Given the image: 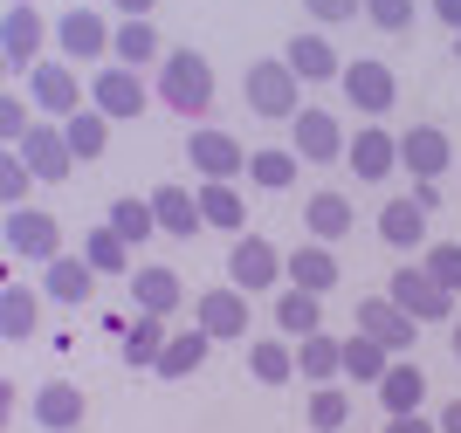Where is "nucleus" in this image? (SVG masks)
<instances>
[{"label":"nucleus","mask_w":461,"mask_h":433,"mask_svg":"<svg viewBox=\"0 0 461 433\" xmlns=\"http://www.w3.org/2000/svg\"><path fill=\"white\" fill-rule=\"evenodd\" d=\"M158 104L179 117H200L213 104V62L193 56V49H166V62H158Z\"/></svg>","instance_id":"nucleus-1"},{"label":"nucleus","mask_w":461,"mask_h":433,"mask_svg":"<svg viewBox=\"0 0 461 433\" xmlns=\"http://www.w3.org/2000/svg\"><path fill=\"white\" fill-rule=\"evenodd\" d=\"M241 96H249V111H255V117H296V111H303V76L289 69L283 56L249 62V76H241Z\"/></svg>","instance_id":"nucleus-2"},{"label":"nucleus","mask_w":461,"mask_h":433,"mask_svg":"<svg viewBox=\"0 0 461 433\" xmlns=\"http://www.w3.org/2000/svg\"><path fill=\"white\" fill-rule=\"evenodd\" d=\"M0 241H7V255L14 262H56L62 255V221L41 207H7V221H0Z\"/></svg>","instance_id":"nucleus-3"},{"label":"nucleus","mask_w":461,"mask_h":433,"mask_svg":"<svg viewBox=\"0 0 461 433\" xmlns=\"http://www.w3.org/2000/svg\"><path fill=\"white\" fill-rule=\"evenodd\" d=\"M338 90H345V104L351 111H366L372 124H379L393 104H400V76L385 69V62H372V56H358V62H345V76H338Z\"/></svg>","instance_id":"nucleus-4"},{"label":"nucleus","mask_w":461,"mask_h":433,"mask_svg":"<svg viewBox=\"0 0 461 433\" xmlns=\"http://www.w3.org/2000/svg\"><path fill=\"white\" fill-rule=\"evenodd\" d=\"M385 296L400 302V310H406L413 323H455V289H441V283H434V275H427L420 262H413V268H400V275L385 283Z\"/></svg>","instance_id":"nucleus-5"},{"label":"nucleus","mask_w":461,"mask_h":433,"mask_svg":"<svg viewBox=\"0 0 461 433\" xmlns=\"http://www.w3.org/2000/svg\"><path fill=\"white\" fill-rule=\"evenodd\" d=\"M186 166L200 172V179H241L249 172V151H241V138H228V131H213V124H193V138H186Z\"/></svg>","instance_id":"nucleus-6"},{"label":"nucleus","mask_w":461,"mask_h":433,"mask_svg":"<svg viewBox=\"0 0 461 433\" xmlns=\"http://www.w3.org/2000/svg\"><path fill=\"white\" fill-rule=\"evenodd\" d=\"M193 323H200L213 344L221 338H249V289H234V283L200 289V296H193Z\"/></svg>","instance_id":"nucleus-7"},{"label":"nucleus","mask_w":461,"mask_h":433,"mask_svg":"<svg viewBox=\"0 0 461 433\" xmlns=\"http://www.w3.org/2000/svg\"><path fill=\"white\" fill-rule=\"evenodd\" d=\"M228 275H234V289H269V283H283V248L276 241H262V234H234V248H228Z\"/></svg>","instance_id":"nucleus-8"},{"label":"nucleus","mask_w":461,"mask_h":433,"mask_svg":"<svg viewBox=\"0 0 461 433\" xmlns=\"http://www.w3.org/2000/svg\"><path fill=\"white\" fill-rule=\"evenodd\" d=\"M351 330L379 338L393 358H406V351H413V338H420V330H413V317H406L393 296H358V317H351Z\"/></svg>","instance_id":"nucleus-9"},{"label":"nucleus","mask_w":461,"mask_h":433,"mask_svg":"<svg viewBox=\"0 0 461 433\" xmlns=\"http://www.w3.org/2000/svg\"><path fill=\"white\" fill-rule=\"evenodd\" d=\"M41 41H49V21H41L28 0H14V7L0 14V62H7V69H35Z\"/></svg>","instance_id":"nucleus-10"},{"label":"nucleus","mask_w":461,"mask_h":433,"mask_svg":"<svg viewBox=\"0 0 461 433\" xmlns=\"http://www.w3.org/2000/svg\"><path fill=\"white\" fill-rule=\"evenodd\" d=\"M90 104L104 117H138L145 111V76L124 69V62H104V69L90 76Z\"/></svg>","instance_id":"nucleus-11"},{"label":"nucleus","mask_w":461,"mask_h":433,"mask_svg":"<svg viewBox=\"0 0 461 433\" xmlns=\"http://www.w3.org/2000/svg\"><path fill=\"white\" fill-rule=\"evenodd\" d=\"M345 145L351 138L330 111H296V158H303V166H338Z\"/></svg>","instance_id":"nucleus-12"},{"label":"nucleus","mask_w":461,"mask_h":433,"mask_svg":"<svg viewBox=\"0 0 461 433\" xmlns=\"http://www.w3.org/2000/svg\"><path fill=\"white\" fill-rule=\"evenodd\" d=\"M21 158L35 166V179H49V186H62L69 172H77V151H69V138H62V124H35V131L21 138Z\"/></svg>","instance_id":"nucleus-13"},{"label":"nucleus","mask_w":461,"mask_h":433,"mask_svg":"<svg viewBox=\"0 0 461 433\" xmlns=\"http://www.w3.org/2000/svg\"><path fill=\"white\" fill-rule=\"evenodd\" d=\"M28 96H35V111H56V117L83 111V83H77L69 62H35V69H28Z\"/></svg>","instance_id":"nucleus-14"},{"label":"nucleus","mask_w":461,"mask_h":433,"mask_svg":"<svg viewBox=\"0 0 461 433\" xmlns=\"http://www.w3.org/2000/svg\"><path fill=\"white\" fill-rule=\"evenodd\" d=\"M400 166L413 172V179H441V172L455 166L447 131H441V124H413V131H400Z\"/></svg>","instance_id":"nucleus-15"},{"label":"nucleus","mask_w":461,"mask_h":433,"mask_svg":"<svg viewBox=\"0 0 461 433\" xmlns=\"http://www.w3.org/2000/svg\"><path fill=\"white\" fill-rule=\"evenodd\" d=\"M283 275L289 289H310V296H324V289H338V255H330V241H303V248H289L283 255Z\"/></svg>","instance_id":"nucleus-16"},{"label":"nucleus","mask_w":461,"mask_h":433,"mask_svg":"<svg viewBox=\"0 0 461 433\" xmlns=\"http://www.w3.org/2000/svg\"><path fill=\"white\" fill-rule=\"evenodd\" d=\"M56 41H62V56H111V41H117V28L104 14H90V7H69V14L56 21Z\"/></svg>","instance_id":"nucleus-17"},{"label":"nucleus","mask_w":461,"mask_h":433,"mask_svg":"<svg viewBox=\"0 0 461 433\" xmlns=\"http://www.w3.org/2000/svg\"><path fill=\"white\" fill-rule=\"evenodd\" d=\"M28 413H35V427H49V433H77L90 406H83V385H69V378H49V385L35 392V406H28Z\"/></svg>","instance_id":"nucleus-18"},{"label":"nucleus","mask_w":461,"mask_h":433,"mask_svg":"<svg viewBox=\"0 0 461 433\" xmlns=\"http://www.w3.org/2000/svg\"><path fill=\"white\" fill-rule=\"evenodd\" d=\"M296 372H303L310 385H338V378H345V338H330V330L296 338Z\"/></svg>","instance_id":"nucleus-19"},{"label":"nucleus","mask_w":461,"mask_h":433,"mask_svg":"<svg viewBox=\"0 0 461 433\" xmlns=\"http://www.w3.org/2000/svg\"><path fill=\"white\" fill-rule=\"evenodd\" d=\"M345 158H351V172H358V179H385V172L400 166V138L385 131V124H366V131L345 145Z\"/></svg>","instance_id":"nucleus-20"},{"label":"nucleus","mask_w":461,"mask_h":433,"mask_svg":"<svg viewBox=\"0 0 461 433\" xmlns=\"http://www.w3.org/2000/svg\"><path fill=\"white\" fill-rule=\"evenodd\" d=\"M283 62L303 76V83H338V76H345V62H338V49H330L324 35H289Z\"/></svg>","instance_id":"nucleus-21"},{"label":"nucleus","mask_w":461,"mask_h":433,"mask_svg":"<svg viewBox=\"0 0 461 433\" xmlns=\"http://www.w3.org/2000/svg\"><path fill=\"white\" fill-rule=\"evenodd\" d=\"M131 296L145 317H173L179 302H186V283H179V268H138L131 275Z\"/></svg>","instance_id":"nucleus-22"},{"label":"nucleus","mask_w":461,"mask_h":433,"mask_svg":"<svg viewBox=\"0 0 461 433\" xmlns=\"http://www.w3.org/2000/svg\"><path fill=\"white\" fill-rule=\"evenodd\" d=\"M207 351H213V338L200 330V323H193V330H173V338H166V351H158V365H152V372H158V378H193L200 365H207Z\"/></svg>","instance_id":"nucleus-23"},{"label":"nucleus","mask_w":461,"mask_h":433,"mask_svg":"<svg viewBox=\"0 0 461 433\" xmlns=\"http://www.w3.org/2000/svg\"><path fill=\"white\" fill-rule=\"evenodd\" d=\"M152 213H158V234H173V241H193V227H207L200 221V193H186V186H158Z\"/></svg>","instance_id":"nucleus-24"},{"label":"nucleus","mask_w":461,"mask_h":433,"mask_svg":"<svg viewBox=\"0 0 461 433\" xmlns=\"http://www.w3.org/2000/svg\"><path fill=\"white\" fill-rule=\"evenodd\" d=\"M303 227H310V241H345L351 227H358V213H351V200H345V193H310Z\"/></svg>","instance_id":"nucleus-25"},{"label":"nucleus","mask_w":461,"mask_h":433,"mask_svg":"<svg viewBox=\"0 0 461 433\" xmlns=\"http://www.w3.org/2000/svg\"><path fill=\"white\" fill-rule=\"evenodd\" d=\"M35 323H41V296L28 283H7V289H0V338L28 344V338H35Z\"/></svg>","instance_id":"nucleus-26"},{"label":"nucleus","mask_w":461,"mask_h":433,"mask_svg":"<svg viewBox=\"0 0 461 433\" xmlns=\"http://www.w3.org/2000/svg\"><path fill=\"white\" fill-rule=\"evenodd\" d=\"M379 399H385V413H420V399H427V372L413 358H393L379 378Z\"/></svg>","instance_id":"nucleus-27"},{"label":"nucleus","mask_w":461,"mask_h":433,"mask_svg":"<svg viewBox=\"0 0 461 433\" xmlns=\"http://www.w3.org/2000/svg\"><path fill=\"white\" fill-rule=\"evenodd\" d=\"M111 56L124 62V69H145V62H166V41H158L152 14H145V21H117V41H111Z\"/></svg>","instance_id":"nucleus-28"},{"label":"nucleus","mask_w":461,"mask_h":433,"mask_svg":"<svg viewBox=\"0 0 461 433\" xmlns=\"http://www.w3.org/2000/svg\"><path fill=\"white\" fill-rule=\"evenodd\" d=\"M427 221H434V213H427L420 200H393V207L379 213V241L385 248H420L427 241Z\"/></svg>","instance_id":"nucleus-29"},{"label":"nucleus","mask_w":461,"mask_h":433,"mask_svg":"<svg viewBox=\"0 0 461 433\" xmlns=\"http://www.w3.org/2000/svg\"><path fill=\"white\" fill-rule=\"evenodd\" d=\"M83 262H90L96 275H131V241L104 221V227H90V234H83Z\"/></svg>","instance_id":"nucleus-30"},{"label":"nucleus","mask_w":461,"mask_h":433,"mask_svg":"<svg viewBox=\"0 0 461 433\" xmlns=\"http://www.w3.org/2000/svg\"><path fill=\"white\" fill-rule=\"evenodd\" d=\"M41 289H49L56 302H90L96 268L83 262V255H56V262H49V275H41Z\"/></svg>","instance_id":"nucleus-31"},{"label":"nucleus","mask_w":461,"mask_h":433,"mask_svg":"<svg viewBox=\"0 0 461 433\" xmlns=\"http://www.w3.org/2000/svg\"><path fill=\"white\" fill-rule=\"evenodd\" d=\"M166 338H173V330H166V317H145V310H138V323L124 330V344H117V351H124V365H131V372H152L158 351H166Z\"/></svg>","instance_id":"nucleus-32"},{"label":"nucleus","mask_w":461,"mask_h":433,"mask_svg":"<svg viewBox=\"0 0 461 433\" xmlns=\"http://www.w3.org/2000/svg\"><path fill=\"white\" fill-rule=\"evenodd\" d=\"M200 221L221 227V234H241V227H249V213H241V193H234L228 179H200Z\"/></svg>","instance_id":"nucleus-33"},{"label":"nucleus","mask_w":461,"mask_h":433,"mask_svg":"<svg viewBox=\"0 0 461 433\" xmlns=\"http://www.w3.org/2000/svg\"><path fill=\"white\" fill-rule=\"evenodd\" d=\"M62 138H69V151H77V166H83V158H104V145H111V117L90 104V111L62 117Z\"/></svg>","instance_id":"nucleus-34"},{"label":"nucleus","mask_w":461,"mask_h":433,"mask_svg":"<svg viewBox=\"0 0 461 433\" xmlns=\"http://www.w3.org/2000/svg\"><path fill=\"white\" fill-rule=\"evenodd\" d=\"M249 372L262 378V385H289V378H296V344L255 338V344H249Z\"/></svg>","instance_id":"nucleus-35"},{"label":"nucleus","mask_w":461,"mask_h":433,"mask_svg":"<svg viewBox=\"0 0 461 433\" xmlns=\"http://www.w3.org/2000/svg\"><path fill=\"white\" fill-rule=\"evenodd\" d=\"M324 296H310V289H283L276 296V330H289V338H310V330H324V310H317Z\"/></svg>","instance_id":"nucleus-36"},{"label":"nucleus","mask_w":461,"mask_h":433,"mask_svg":"<svg viewBox=\"0 0 461 433\" xmlns=\"http://www.w3.org/2000/svg\"><path fill=\"white\" fill-rule=\"evenodd\" d=\"M385 365H393V351H385L379 338H366V330H351V338H345V378H358V385H379Z\"/></svg>","instance_id":"nucleus-37"},{"label":"nucleus","mask_w":461,"mask_h":433,"mask_svg":"<svg viewBox=\"0 0 461 433\" xmlns=\"http://www.w3.org/2000/svg\"><path fill=\"white\" fill-rule=\"evenodd\" d=\"M351 419L345 385H310V433H338Z\"/></svg>","instance_id":"nucleus-38"},{"label":"nucleus","mask_w":461,"mask_h":433,"mask_svg":"<svg viewBox=\"0 0 461 433\" xmlns=\"http://www.w3.org/2000/svg\"><path fill=\"white\" fill-rule=\"evenodd\" d=\"M249 179L269 186V193L296 186V151H249Z\"/></svg>","instance_id":"nucleus-39"},{"label":"nucleus","mask_w":461,"mask_h":433,"mask_svg":"<svg viewBox=\"0 0 461 433\" xmlns=\"http://www.w3.org/2000/svg\"><path fill=\"white\" fill-rule=\"evenodd\" d=\"M111 227L124 241H145V234H158V213H152V200H111Z\"/></svg>","instance_id":"nucleus-40"},{"label":"nucleus","mask_w":461,"mask_h":433,"mask_svg":"<svg viewBox=\"0 0 461 433\" xmlns=\"http://www.w3.org/2000/svg\"><path fill=\"white\" fill-rule=\"evenodd\" d=\"M28 179H35V166H28L14 145H0V200H7V207H28Z\"/></svg>","instance_id":"nucleus-41"},{"label":"nucleus","mask_w":461,"mask_h":433,"mask_svg":"<svg viewBox=\"0 0 461 433\" xmlns=\"http://www.w3.org/2000/svg\"><path fill=\"white\" fill-rule=\"evenodd\" d=\"M420 268H427L441 289H455V296H461V241H434V248L420 255Z\"/></svg>","instance_id":"nucleus-42"},{"label":"nucleus","mask_w":461,"mask_h":433,"mask_svg":"<svg viewBox=\"0 0 461 433\" xmlns=\"http://www.w3.org/2000/svg\"><path fill=\"white\" fill-rule=\"evenodd\" d=\"M28 131H35V124H28V96H21V90H0V145H21Z\"/></svg>","instance_id":"nucleus-43"},{"label":"nucleus","mask_w":461,"mask_h":433,"mask_svg":"<svg viewBox=\"0 0 461 433\" xmlns=\"http://www.w3.org/2000/svg\"><path fill=\"white\" fill-rule=\"evenodd\" d=\"M366 14L379 21L385 35H406L413 28V0H366Z\"/></svg>","instance_id":"nucleus-44"},{"label":"nucleus","mask_w":461,"mask_h":433,"mask_svg":"<svg viewBox=\"0 0 461 433\" xmlns=\"http://www.w3.org/2000/svg\"><path fill=\"white\" fill-rule=\"evenodd\" d=\"M303 7H310L317 21H351L358 7H366V0H303Z\"/></svg>","instance_id":"nucleus-45"},{"label":"nucleus","mask_w":461,"mask_h":433,"mask_svg":"<svg viewBox=\"0 0 461 433\" xmlns=\"http://www.w3.org/2000/svg\"><path fill=\"white\" fill-rule=\"evenodd\" d=\"M385 433H441V419H420V413H385Z\"/></svg>","instance_id":"nucleus-46"},{"label":"nucleus","mask_w":461,"mask_h":433,"mask_svg":"<svg viewBox=\"0 0 461 433\" xmlns=\"http://www.w3.org/2000/svg\"><path fill=\"white\" fill-rule=\"evenodd\" d=\"M111 7H117V14H124V21H145V14H152V7H158V0H111Z\"/></svg>","instance_id":"nucleus-47"},{"label":"nucleus","mask_w":461,"mask_h":433,"mask_svg":"<svg viewBox=\"0 0 461 433\" xmlns=\"http://www.w3.org/2000/svg\"><path fill=\"white\" fill-rule=\"evenodd\" d=\"M413 200H420V207L434 213V207H441V186H434V179H413Z\"/></svg>","instance_id":"nucleus-48"},{"label":"nucleus","mask_w":461,"mask_h":433,"mask_svg":"<svg viewBox=\"0 0 461 433\" xmlns=\"http://www.w3.org/2000/svg\"><path fill=\"white\" fill-rule=\"evenodd\" d=\"M427 7H434V14H441L447 28H455V35H461V0H427Z\"/></svg>","instance_id":"nucleus-49"},{"label":"nucleus","mask_w":461,"mask_h":433,"mask_svg":"<svg viewBox=\"0 0 461 433\" xmlns=\"http://www.w3.org/2000/svg\"><path fill=\"white\" fill-rule=\"evenodd\" d=\"M441 433H461V399H455V406L441 413Z\"/></svg>","instance_id":"nucleus-50"},{"label":"nucleus","mask_w":461,"mask_h":433,"mask_svg":"<svg viewBox=\"0 0 461 433\" xmlns=\"http://www.w3.org/2000/svg\"><path fill=\"white\" fill-rule=\"evenodd\" d=\"M447 344H455V365H461V317H455V330H447Z\"/></svg>","instance_id":"nucleus-51"},{"label":"nucleus","mask_w":461,"mask_h":433,"mask_svg":"<svg viewBox=\"0 0 461 433\" xmlns=\"http://www.w3.org/2000/svg\"><path fill=\"white\" fill-rule=\"evenodd\" d=\"M455 56H461V35H455Z\"/></svg>","instance_id":"nucleus-52"}]
</instances>
